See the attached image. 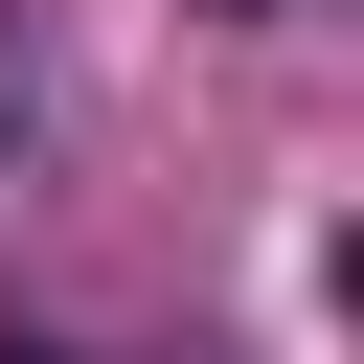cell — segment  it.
<instances>
[{
  "label": "cell",
  "mask_w": 364,
  "mask_h": 364,
  "mask_svg": "<svg viewBox=\"0 0 364 364\" xmlns=\"http://www.w3.org/2000/svg\"><path fill=\"white\" fill-rule=\"evenodd\" d=\"M205 23H318V0H205Z\"/></svg>",
  "instance_id": "cell-1"
},
{
  "label": "cell",
  "mask_w": 364,
  "mask_h": 364,
  "mask_svg": "<svg viewBox=\"0 0 364 364\" xmlns=\"http://www.w3.org/2000/svg\"><path fill=\"white\" fill-rule=\"evenodd\" d=\"M0 364H68V341H23V318H0Z\"/></svg>",
  "instance_id": "cell-2"
}]
</instances>
